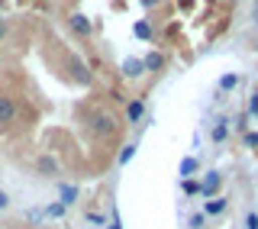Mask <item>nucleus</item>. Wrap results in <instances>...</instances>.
Here are the masks:
<instances>
[{
    "instance_id": "nucleus-9",
    "label": "nucleus",
    "mask_w": 258,
    "mask_h": 229,
    "mask_svg": "<svg viewBox=\"0 0 258 229\" xmlns=\"http://www.w3.org/2000/svg\"><path fill=\"white\" fill-rule=\"evenodd\" d=\"M142 117V103L136 100V103H129V120H139Z\"/></svg>"
},
{
    "instance_id": "nucleus-2",
    "label": "nucleus",
    "mask_w": 258,
    "mask_h": 229,
    "mask_svg": "<svg viewBox=\"0 0 258 229\" xmlns=\"http://www.w3.org/2000/svg\"><path fill=\"white\" fill-rule=\"evenodd\" d=\"M71 26H75L78 32H91V23H87V16H81V13L71 16Z\"/></svg>"
},
{
    "instance_id": "nucleus-15",
    "label": "nucleus",
    "mask_w": 258,
    "mask_h": 229,
    "mask_svg": "<svg viewBox=\"0 0 258 229\" xmlns=\"http://www.w3.org/2000/svg\"><path fill=\"white\" fill-rule=\"evenodd\" d=\"M213 136H216V139H223V136H226V123H220V126L213 129Z\"/></svg>"
},
{
    "instance_id": "nucleus-3",
    "label": "nucleus",
    "mask_w": 258,
    "mask_h": 229,
    "mask_svg": "<svg viewBox=\"0 0 258 229\" xmlns=\"http://www.w3.org/2000/svg\"><path fill=\"white\" fill-rule=\"evenodd\" d=\"M142 68H145V65H142V62H136V59H129V62L123 65V71H126V75H129V78H136V75H142Z\"/></svg>"
},
{
    "instance_id": "nucleus-7",
    "label": "nucleus",
    "mask_w": 258,
    "mask_h": 229,
    "mask_svg": "<svg viewBox=\"0 0 258 229\" xmlns=\"http://www.w3.org/2000/svg\"><path fill=\"white\" fill-rule=\"evenodd\" d=\"M136 36H139V39H149V36H152L149 23H136Z\"/></svg>"
},
{
    "instance_id": "nucleus-16",
    "label": "nucleus",
    "mask_w": 258,
    "mask_h": 229,
    "mask_svg": "<svg viewBox=\"0 0 258 229\" xmlns=\"http://www.w3.org/2000/svg\"><path fill=\"white\" fill-rule=\"evenodd\" d=\"M7 203H10V200H7V194H4V191H0V210H4V207H7Z\"/></svg>"
},
{
    "instance_id": "nucleus-12",
    "label": "nucleus",
    "mask_w": 258,
    "mask_h": 229,
    "mask_svg": "<svg viewBox=\"0 0 258 229\" xmlns=\"http://www.w3.org/2000/svg\"><path fill=\"white\" fill-rule=\"evenodd\" d=\"M39 168H42V171H48V175H52V171H55V161H52V158H42V161H39Z\"/></svg>"
},
{
    "instance_id": "nucleus-5",
    "label": "nucleus",
    "mask_w": 258,
    "mask_h": 229,
    "mask_svg": "<svg viewBox=\"0 0 258 229\" xmlns=\"http://www.w3.org/2000/svg\"><path fill=\"white\" fill-rule=\"evenodd\" d=\"M216 187H220V175H210L207 181H204V187H200V191H204V194H213Z\"/></svg>"
},
{
    "instance_id": "nucleus-19",
    "label": "nucleus",
    "mask_w": 258,
    "mask_h": 229,
    "mask_svg": "<svg viewBox=\"0 0 258 229\" xmlns=\"http://www.w3.org/2000/svg\"><path fill=\"white\" fill-rule=\"evenodd\" d=\"M142 4H145V7H152V4H155V0H142Z\"/></svg>"
},
{
    "instance_id": "nucleus-14",
    "label": "nucleus",
    "mask_w": 258,
    "mask_h": 229,
    "mask_svg": "<svg viewBox=\"0 0 258 229\" xmlns=\"http://www.w3.org/2000/svg\"><path fill=\"white\" fill-rule=\"evenodd\" d=\"M133 155H136V149H133V145H129V149H126L123 155H119V161H129V158H133Z\"/></svg>"
},
{
    "instance_id": "nucleus-13",
    "label": "nucleus",
    "mask_w": 258,
    "mask_h": 229,
    "mask_svg": "<svg viewBox=\"0 0 258 229\" xmlns=\"http://www.w3.org/2000/svg\"><path fill=\"white\" fill-rule=\"evenodd\" d=\"M223 207H226V203H223V200H213V203H210V207H207V210H210V213H220V210H223Z\"/></svg>"
},
{
    "instance_id": "nucleus-1",
    "label": "nucleus",
    "mask_w": 258,
    "mask_h": 229,
    "mask_svg": "<svg viewBox=\"0 0 258 229\" xmlns=\"http://www.w3.org/2000/svg\"><path fill=\"white\" fill-rule=\"evenodd\" d=\"M13 113H16L13 100H10V97H0V126H4V123H10V120H13Z\"/></svg>"
},
{
    "instance_id": "nucleus-4",
    "label": "nucleus",
    "mask_w": 258,
    "mask_h": 229,
    "mask_svg": "<svg viewBox=\"0 0 258 229\" xmlns=\"http://www.w3.org/2000/svg\"><path fill=\"white\" fill-rule=\"evenodd\" d=\"M94 129H97V133H110V129H113V120L110 117H97L94 120Z\"/></svg>"
},
{
    "instance_id": "nucleus-6",
    "label": "nucleus",
    "mask_w": 258,
    "mask_h": 229,
    "mask_svg": "<svg viewBox=\"0 0 258 229\" xmlns=\"http://www.w3.org/2000/svg\"><path fill=\"white\" fill-rule=\"evenodd\" d=\"M75 197H78V191H75V187H61V207H64V203H71Z\"/></svg>"
},
{
    "instance_id": "nucleus-18",
    "label": "nucleus",
    "mask_w": 258,
    "mask_h": 229,
    "mask_svg": "<svg viewBox=\"0 0 258 229\" xmlns=\"http://www.w3.org/2000/svg\"><path fill=\"white\" fill-rule=\"evenodd\" d=\"M252 16H255V20H258V4H255V10H252Z\"/></svg>"
},
{
    "instance_id": "nucleus-20",
    "label": "nucleus",
    "mask_w": 258,
    "mask_h": 229,
    "mask_svg": "<svg viewBox=\"0 0 258 229\" xmlns=\"http://www.w3.org/2000/svg\"><path fill=\"white\" fill-rule=\"evenodd\" d=\"M113 229H119V223H116V226H113Z\"/></svg>"
},
{
    "instance_id": "nucleus-8",
    "label": "nucleus",
    "mask_w": 258,
    "mask_h": 229,
    "mask_svg": "<svg viewBox=\"0 0 258 229\" xmlns=\"http://www.w3.org/2000/svg\"><path fill=\"white\" fill-rule=\"evenodd\" d=\"M236 84H239V78H236V75H226V78L220 81V87H223V91H229V87H236Z\"/></svg>"
},
{
    "instance_id": "nucleus-11",
    "label": "nucleus",
    "mask_w": 258,
    "mask_h": 229,
    "mask_svg": "<svg viewBox=\"0 0 258 229\" xmlns=\"http://www.w3.org/2000/svg\"><path fill=\"white\" fill-rule=\"evenodd\" d=\"M194 168H197V161H194V158H184L181 161V175H190Z\"/></svg>"
},
{
    "instance_id": "nucleus-17",
    "label": "nucleus",
    "mask_w": 258,
    "mask_h": 229,
    "mask_svg": "<svg viewBox=\"0 0 258 229\" xmlns=\"http://www.w3.org/2000/svg\"><path fill=\"white\" fill-rule=\"evenodd\" d=\"M252 113H258V97H255V100H252Z\"/></svg>"
},
{
    "instance_id": "nucleus-10",
    "label": "nucleus",
    "mask_w": 258,
    "mask_h": 229,
    "mask_svg": "<svg viewBox=\"0 0 258 229\" xmlns=\"http://www.w3.org/2000/svg\"><path fill=\"white\" fill-rule=\"evenodd\" d=\"M142 65H145V68H161V55H149Z\"/></svg>"
}]
</instances>
